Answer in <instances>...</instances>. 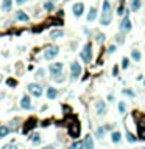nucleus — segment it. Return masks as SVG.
Wrapping results in <instances>:
<instances>
[{
	"mask_svg": "<svg viewBox=\"0 0 145 149\" xmlns=\"http://www.w3.org/2000/svg\"><path fill=\"white\" fill-rule=\"evenodd\" d=\"M80 58L83 59V62H86V64H89L90 61H92V44L88 42L83 47V50L80 51Z\"/></svg>",
	"mask_w": 145,
	"mask_h": 149,
	"instance_id": "obj_1",
	"label": "nucleus"
},
{
	"mask_svg": "<svg viewBox=\"0 0 145 149\" xmlns=\"http://www.w3.org/2000/svg\"><path fill=\"white\" fill-rule=\"evenodd\" d=\"M130 11H131V10H125V17L120 20V24H119V30L122 31V33H128V31L133 28V25H131V20H130V17H128Z\"/></svg>",
	"mask_w": 145,
	"mask_h": 149,
	"instance_id": "obj_2",
	"label": "nucleus"
},
{
	"mask_svg": "<svg viewBox=\"0 0 145 149\" xmlns=\"http://www.w3.org/2000/svg\"><path fill=\"white\" fill-rule=\"evenodd\" d=\"M58 53H60V48L55 47V45H50V47H45V50H44V59H47V61L55 59V58L58 56Z\"/></svg>",
	"mask_w": 145,
	"mask_h": 149,
	"instance_id": "obj_3",
	"label": "nucleus"
},
{
	"mask_svg": "<svg viewBox=\"0 0 145 149\" xmlns=\"http://www.w3.org/2000/svg\"><path fill=\"white\" fill-rule=\"evenodd\" d=\"M42 92H44L42 85L36 84V82L28 85V93H30V95H33L34 98H41V96H42Z\"/></svg>",
	"mask_w": 145,
	"mask_h": 149,
	"instance_id": "obj_4",
	"label": "nucleus"
},
{
	"mask_svg": "<svg viewBox=\"0 0 145 149\" xmlns=\"http://www.w3.org/2000/svg\"><path fill=\"white\" fill-rule=\"evenodd\" d=\"M81 75V65L78 62H72L70 64V79H78V76Z\"/></svg>",
	"mask_w": 145,
	"mask_h": 149,
	"instance_id": "obj_5",
	"label": "nucleus"
},
{
	"mask_svg": "<svg viewBox=\"0 0 145 149\" xmlns=\"http://www.w3.org/2000/svg\"><path fill=\"white\" fill-rule=\"evenodd\" d=\"M106 112H108V107H106V103H105V101H102V99H100V101L95 103V114L103 116Z\"/></svg>",
	"mask_w": 145,
	"mask_h": 149,
	"instance_id": "obj_6",
	"label": "nucleus"
},
{
	"mask_svg": "<svg viewBox=\"0 0 145 149\" xmlns=\"http://www.w3.org/2000/svg\"><path fill=\"white\" fill-rule=\"evenodd\" d=\"M69 135L72 138H78L80 137V124H78V121H74V123L69 126Z\"/></svg>",
	"mask_w": 145,
	"mask_h": 149,
	"instance_id": "obj_7",
	"label": "nucleus"
},
{
	"mask_svg": "<svg viewBox=\"0 0 145 149\" xmlns=\"http://www.w3.org/2000/svg\"><path fill=\"white\" fill-rule=\"evenodd\" d=\"M62 69H64V65H62L61 62H53V64H50V67H48V70H50V73L53 76L62 73Z\"/></svg>",
	"mask_w": 145,
	"mask_h": 149,
	"instance_id": "obj_8",
	"label": "nucleus"
},
{
	"mask_svg": "<svg viewBox=\"0 0 145 149\" xmlns=\"http://www.w3.org/2000/svg\"><path fill=\"white\" fill-rule=\"evenodd\" d=\"M19 104H20L22 109H25V110H31V109H33V104H31V99H30V96H27V95L20 98V103H19Z\"/></svg>",
	"mask_w": 145,
	"mask_h": 149,
	"instance_id": "obj_9",
	"label": "nucleus"
},
{
	"mask_svg": "<svg viewBox=\"0 0 145 149\" xmlns=\"http://www.w3.org/2000/svg\"><path fill=\"white\" fill-rule=\"evenodd\" d=\"M72 12H74L75 17H80V16L84 12V3H81V2L75 3V5L72 6Z\"/></svg>",
	"mask_w": 145,
	"mask_h": 149,
	"instance_id": "obj_10",
	"label": "nucleus"
},
{
	"mask_svg": "<svg viewBox=\"0 0 145 149\" xmlns=\"http://www.w3.org/2000/svg\"><path fill=\"white\" fill-rule=\"evenodd\" d=\"M83 144H84V149H94V140H92V135H86L84 140H83Z\"/></svg>",
	"mask_w": 145,
	"mask_h": 149,
	"instance_id": "obj_11",
	"label": "nucleus"
},
{
	"mask_svg": "<svg viewBox=\"0 0 145 149\" xmlns=\"http://www.w3.org/2000/svg\"><path fill=\"white\" fill-rule=\"evenodd\" d=\"M34 126H36V120H34V118H30V120H27L25 126L22 128V132H24V134H27V132H28V130H30L31 128H34Z\"/></svg>",
	"mask_w": 145,
	"mask_h": 149,
	"instance_id": "obj_12",
	"label": "nucleus"
},
{
	"mask_svg": "<svg viewBox=\"0 0 145 149\" xmlns=\"http://www.w3.org/2000/svg\"><path fill=\"white\" fill-rule=\"evenodd\" d=\"M16 20H19V22H28L30 17H28V14H25V11H17L16 12Z\"/></svg>",
	"mask_w": 145,
	"mask_h": 149,
	"instance_id": "obj_13",
	"label": "nucleus"
},
{
	"mask_svg": "<svg viewBox=\"0 0 145 149\" xmlns=\"http://www.w3.org/2000/svg\"><path fill=\"white\" fill-rule=\"evenodd\" d=\"M140 6H142V2L140 0H131V3H130V10L131 11H139L140 10Z\"/></svg>",
	"mask_w": 145,
	"mask_h": 149,
	"instance_id": "obj_14",
	"label": "nucleus"
},
{
	"mask_svg": "<svg viewBox=\"0 0 145 149\" xmlns=\"http://www.w3.org/2000/svg\"><path fill=\"white\" fill-rule=\"evenodd\" d=\"M11 8H13V0H3V3H2V11H3V12H10Z\"/></svg>",
	"mask_w": 145,
	"mask_h": 149,
	"instance_id": "obj_15",
	"label": "nucleus"
},
{
	"mask_svg": "<svg viewBox=\"0 0 145 149\" xmlns=\"http://www.w3.org/2000/svg\"><path fill=\"white\" fill-rule=\"evenodd\" d=\"M111 20H112L111 14H102V17H100V24L103 26H108V25L111 24Z\"/></svg>",
	"mask_w": 145,
	"mask_h": 149,
	"instance_id": "obj_16",
	"label": "nucleus"
},
{
	"mask_svg": "<svg viewBox=\"0 0 145 149\" xmlns=\"http://www.w3.org/2000/svg\"><path fill=\"white\" fill-rule=\"evenodd\" d=\"M95 19H97V8L92 6L88 12V22H94Z\"/></svg>",
	"mask_w": 145,
	"mask_h": 149,
	"instance_id": "obj_17",
	"label": "nucleus"
},
{
	"mask_svg": "<svg viewBox=\"0 0 145 149\" xmlns=\"http://www.w3.org/2000/svg\"><path fill=\"white\" fill-rule=\"evenodd\" d=\"M62 36H64V31H62V30H53L50 33V39L56 40V39H61Z\"/></svg>",
	"mask_w": 145,
	"mask_h": 149,
	"instance_id": "obj_18",
	"label": "nucleus"
},
{
	"mask_svg": "<svg viewBox=\"0 0 145 149\" xmlns=\"http://www.w3.org/2000/svg\"><path fill=\"white\" fill-rule=\"evenodd\" d=\"M58 96V90L55 87H48L47 89V98L48 99H55Z\"/></svg>",
	"mask_w": 145,
	"mask_h": 149,
	"instance_id": "obj_19",
	"label": "nucleus"
},
{
	"mask_svg": "<svg viewBox=\"0 0 145 149\" xmlns=\"http://www.w3.org/2000/svg\"><path fill=\"white\" fill-rule=\"evenodd\" d=\"M120 140H122V134L119 130H114V132L111 134V141L112 143H120Z\"/></svg>",
	"mask_w": 145,
	"mask_h": 149,
	"instance_id": "obj_20",
	"label": "nucleus"
},
{
	"mask_svg": "<svg viewBox=\"0 0 145 149\" xmlns=\"http://www.w3.org/2000/svg\"><path fill=\"white\" fill-rule=\"evenodd\" d=\"M11 132V129L8 128V126H0V140L8 137V134Z\"/></svg>",
	"mask_w": 145,
	"mask_h": 149,
	"instance_id": "obj_21",
	"label": "nucleus"
},
{
	"mask_svg": "<svg viewBox=\"0 0 145 149\" xmlns=\"http://www.w3.org/2000/svg\"><path fill=\"white\" fill-rule=\"evenodd\" d=\"M131 58H133L134 62H139L140 59H142V55H140L139 50H131Z\"/></svg>",
	"mask_w": 145,
	"mask_h": 149,
	"instance_id": "obj_22",
	"label": "nucleus"
},
{
	"mask_svg": "<svg viewBox=\"0 0 145 149\" xmlns=\"http://www.w3.org/2000/svg\"><path fill=\"white\" fill-rule=\"evenodd\" d=\"M102 14H111V3L105 0L103 2V10H102Z\"/></svg>",
	"mask_w": 145,
	"mask_h": 149,
	"instance_id": "obj_23",
	"label": "nucleus"
},
{
	"mask_svg": "<svg viewBox=\"0 0 145 149\" xmlns=\"http://www.w3.org/2000/svg\"><path fill=\"white\" fill-rule=\"evenodd\" d=\"M105 126H103V128H97L95 129V137H97L98 140H103V137H105Z\"/></svg>",
	"mask_w": 145,
	"mask_h": 149,
	"instance_id": "obj_24",
	"label": "nucleus"
},
{
	"mask_svg": "<svg viewBox=\"0 0 145 149\" xmlns=\"http://www.w3.org/2000/svg\"><path fill=\"white\" fill-rule=\"evenodd\" d=\"M31 143H33V144H39L41 143V135L38 134V132H34V134H31Z\"/></svg>",
	"mask_w": 145,
	"mask_h": 149,
	"instance_id": "obj_25",
	"label": "nucleus"
},
{
	"mask_svg": "<svg viewBox=\"0 0 145 149\" xmlns=\"http://www.w3.org/2000/svg\"><path fill=\"white\" fill-rule=\"evenodd\" d=\"M69 149H84V144H83V141H74L69 146Z\"/></svg>",
	"mask_w": 145,
	"mask_h": 149,
	"instance_id": "obj_26",
	"label": "nucleus"
},
{
	"mask_svg": "<svg viewBox=\"0 0 145 149\" xmlns=\"http://www.w3.org/2000/svg\"><path fill=\"white\" fill-rule=\"evenodd\" d=\"M117 109H119L120 114H125V112H126V104H125L123 101H120L119 104H117Z\"/></svg>",
	"mask_w": 145,
	"mask_h": 149,
	"instance_id": "obj_27",
	"label": "nucleus"
},
{
	"mask_svg": "<svg viewBox=\"0 0 145 149\" xmlns=\"http://www.w3.org/2000/svg\"><path fill=\"white\" fill-rule=\"evenodd\" d=\"M53 8H55V5H53V2H50V0L44 3V10H45V11H52Z\"/></svg>",
	"mask_w": 145,
	"mask_h": 149,
	"instance_id": "obj_28",
	"label": "nucleus"
},
{
	"mask_svg": "<svg viewBox=\"0 0 145 149\" xmlns=\"http://www.w3.org/2000/svg\"><path fill=\"white\" fill-rule=\"evenodd\" d=\"M123 95H126V96L131 98V99H133V98L136 96V93L133 92V90H130V89H123Z\"/></svg>",
	"mask_w": 145,
	"mask_h": 149,
	"instance_id": "obj_29",
	"label": "nucleus"
},
{
	"mask_svg": "<svg viewBox=\"0 0 145 149\" xmlns=\"http://www.w3.org/2000/svg\"><path fill=\"white\" fill-rule=\"evenodd\" d=\"M126 140H128L130 143H134V141H136V140H137V138H136L134 135L130 132V130H126Z\"/></svg>",
	"mask_w": 145,
	"mask_h": 149,
	"instance_id": "obj_30",
	"label": "nucleus"
},
{
	"mask_svg": "<svg viewBox=\"0 0 145 149\" xmlns=\"http://www.w3.org/2000/svg\"><path fill=\"white\" fill-rule=\"evenodd\" d=\"M139 137H140V140H145V128H144V124L139 126Z\"/></svg>",
	"mask_w": 145,
	"mask_h": 149,
	"instance_id": "obj_31",
	"label": "nucleus"
},
{
	"mask_svg": "<svg viewBox=\"0 0 145 149\" xmlns=\"http://www.w3.org/2000/svg\"><path fill=\"white\" fill-rule=\"evenodd\" d=\"M53 79H55L56 82H62V81L66 79V76H62V73H60V75H55V76H53Z\"/></svg>",
	"mask_w": 145,
	"mask_h": 149,
	"instance_id": "obj_32",
	"label": "nucleus"
},
{
	"mask_svg": "<svg viewBox=\"0 0 145 149\" xmlns=\"http://www.w3.org/2000/svg\"><path fill=\"white\" fill-rule=\"evenodd\" d=\"M130 67V59L128 58H123V59H122V69H128Z\"/></svg>",
	"mask_w": 145,
	"mask_h": 149,
	"instance_id": "obj_33",
	"label": "nucleus"
},
{
	"mask_svg": "<svg viewBox=\"0 0 145 149\" xmlns=\"http://www.w3.org/2000/svg\"><path fill=\"white\" fill-rule=\"evenodd\" d=\"M117 14H119V16H125V6H123V3H120V6L117 8Z\"/></svg>",
	"mask_w": 145,
	"mask_h": 149,
	"instance_id": "obj_34",
	"label": "nucleus"
},
{
	"mask_svg": "<svg viewBox=\"0 0 145 149\" xmlns=\"http://www.w3.org/2000/svg\"><path fill=\"white\" fill-rule=\"evenodd\" d=\"M6 84L10 85V87H16V85H17V81L13 79V78H10V79H6Z\"/></svg>",
	"mask_w": 145,
	"mask_h": 149,
	"instance_id": "obj_35",
	"label": "nucleus"
},
{
	"mask_svg": "<svg viewBox=\"0 0 145 149\" xmlns=\"http://www.w3.org/2000/svg\"><path fill=\"white\" fill-rule=\"evenodd\" d=\"M116 42H117V44H123V42H125V36L117 34V36H116Z\"/></svg>",
	"mask_w": 145,
	"mask_h": 149,
	"instance_id": "obj_36",
	"label": "nucleus"
},
{
	"mask_svg": "<svg viewBox=\"0 0 145 149\" xmlns=\"http://www.w3.org/2000/svg\"><path fill=\"white\" fill-rule=\"evenodd\" d=\"M97 42H98V44L105 42V34H103V33H98V34H97Z\"/></svg>",
	"mask_w": 145,
	"mask_h": 149,
	"instance_id": "obj_37",
	"label": "nucleus"
},
{
	"mask_svg": "<svg viewBox=\"0 0 145 149\" xmlns=\"http://www.w3.org/2000/svg\"><path fill=\"white\" fill-rule=\"evenodd\" d=\"M3 149H19V148H17L14 143H11V144H6V146H3Z\"/></svg>",
	"mask_w": 145,
	"mask_h": 149,
	"instance_id": "obj_38",
	"label": "nucleus"
},
{
	"mask_svg": "<svg viewBox=\"0 0 145 149\" xmlns=\"http://www.w3.org/2000/svg\"><path fill=\"white\" fill-rule=\"evenodd\" d=\"M112 53H116V45H111V47L108 48V55H112Z\"/></svg>",
	"mask_w": 145,
	"mask_h": 149,
	"instance_id": "obj_39",
	"label": "nucleus"
},
{
	"mask_svg": "<svg viewBox=\"0 0 145 149\" xmlns=\"http://www.w3.org/2000/svg\"><path fill=\"white\" fill-rule=\"evenodd\" d=\"M27 2H28V0H16L17 5H24V3H27Z\"/></svg>",
	"mask_w": 145,
	"mask_h": 149,
	"instance_id": "obj_40",
	"label": "nucleus"
},
{
	"mask_svg": "<svg viewBox=\"0 0 145 149\" xmlns=\"http://www.w3.org/2000/svg\"><path fill=\"white\" fill-rule=\"evenodd\" d=\"M105 129H106V130H112V129H114V126H112V124H106Z\"/></svg>",
	"mask_w": 145,
	"mask_h": 149,
	"instance_id": "obj_41",
	"label": "nucleus"
},
{
	"mask_svg": "<svg viewBox=\"0 0 145 149\" xmlns=\"http://www.w3.org/2000/svg\"><path fill=\"white\" fill-rule=\"evenodd\" d=\"M42 75H44V70H42V69H41V70H38V75H36V76H38V78H41Z\"/></svg>",
	"mask_w": 145,
	"mask_h": 149,
	"instance_id": "obj_42",
	"label": "nucleus"
},
{
	"mask_svg": "<svg viewBox=\"0 0 145 149\" xmlns=\"http://www.w3.org/2000/svg\"><path fill=\"white\" fill-rule=\"evenodd\" d=\"M108 101H109V103L114 101V95H108Z\"/></svg>",
	"mask_w": 145,
	"mask_h": 149,
	"instance_id": "obj_43",
	"label": "nucleus"
},
{
	"mask_svg": "<svg viewBox=\"0 0 145 149\" xmlns=\"http://www.w3.org/2000/svg\"><path fill=\"white\" fill-rule=\"evenodd\" d=\"M42 149H55V146H52V144H48V146H44Z\"/></svg>",
	"mask_w": 145,
	"mask_h": 149,
	"instance_id": "obj_44",
	"label": "nucleus"
},
{
	"mask_svg": "<svg viewBox=\"0 0 145 149\" xmlns=\"http://www.w3.org/2000/svg\"><path fill=\"white\" fill-rule=\"evenodd\" d=\"M50 2H53V3H55V2H56V0H50Z\"/></svg>",
	"mask_w": 145,
	"mask_h": 149,
	"instance_id": "obj_45",
	"label": "nucleus"
},
{
	"mask_svg": "<svg viewBox=\"0 0 145 149\" xmlns=\"http://www.w3.org/2000/svg\"><path fill=\"white\" fill-rule=\"evenodd\" d=\"M144 87H145V79H144Z\"/></svg>",
	"mask_w": 145,
	"mask_h": 149,
	"instance_id": "obj_46",
	"label": "nucleus"
},
{
	"mask_svg": "<svg viewBox=\"0 0 145 149\" xmlns=\"http://www.w3.org/2000/svg\"><path fill=\"white\" fill-rule=\"evenodd\" d=\"M66 2H69V0H66Z\"/></svg>",
	"mask_w": 145,
	"mask_h": 149,
	"instance_id": "obj_47",
	"label": "nucleus"
},
{
	"mask_svg": "<svg viewBox=\"0 0 145 149\" xmlns=\"http://www.w3.org/2000/svg\"><path fill=\"white\" fill-rule=\"evenodd\" d=\"M0 81H2V78H0Z\"/></svg>",
	"mask_w": 145,
	"mask_h": 149,
	"instance_id": "obj_48",
	"label": "nucleus"
},
{
	"mask_svg": "<svg viewBox=\"0 0 145 149\" xmlns=\"http://www.w3.org/2000/svg\"><path fill=\"white\" fill-rule=\"evenodd\" d=\"M144 149H145V148H144Z\"/></svg>",
	"mask_w": 145,
	"mask_h": 149,
	"instance_id": "obj_49",
	"label": "nucleus"
}]
</instances>
